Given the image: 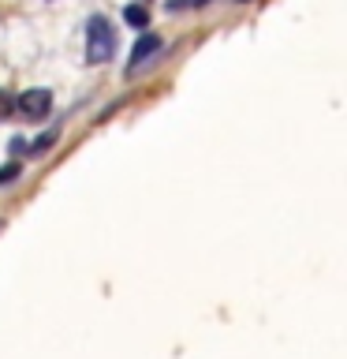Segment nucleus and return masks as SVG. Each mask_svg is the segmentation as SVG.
Segmentation results:
<instances>
[{"label": "nucleus", "mask_w": 347, "mask_h": 359, "mask_svg": "<svg viewBox=\"0 0 347 359\" xmlns=\"http://www.w3.org/2000/svg\"><path fill=\"white\" fill-rule=\"evenodd\" d=\"M116 56V27L108 15H90L86 19V64H108Z\"/></svg>", "instance_id": "f257e3e1"}, {"label": "nucleus", "mask_w": 347, "mask_h": 359, "mask_svg": "<svg viewBox=\"0 0 347 359\" xmlns=\"http://www.w3.org/2000/svg\"><path fill=\"white\" fill-rule=\"evenodd\" d=\"M15 109L22 112V116H30V120L49 116V109H52V90H49V86H30V90H22V94L15 97Z\"/></svg>", "instance_id": "f03ea898"}, {"label": "nucleus", "mask_w": 347, "mask_h": 359, "mask_svg": "<svg viewBox=\"0 0 347 359\" xmlns=\"http://www.w3.org/2000/svg\"><path fill=\"white\" fill-rule=\"evenodd\" d=\"M161 49H164L161 34H142V38L131 45V64H127V75H134V72H139V67H142L146 60H150V56H157Z\"/></svg>", "instance_id": "7ed1b4c3"}, {"label": "nucleus", "mask_w": 347, "mask_h": 359, "mask_svg": "<svg viewBox=\"0 0 347 359\" xmlns=\"http://www.w3.org/2000/svg\"><path fill=\"white\" fill-rule=\"evenodd\" d=\"M123 22L134 27V30H146V27H150V11H146L142 4H127V8H123Z\"/></svg>", "instance_id": "20e7f679"}, {"label": "nucleus", "mask_w": 347, "mask_h": 359, "mask_svg": "<svg viewBox=\"0 0 347 359\" xmlns=\"http://www.w3.org/2000/svg\"><path fill=\"white\" fill-rule=\"evenodd\" d=\"M52 142H56V131H45V135H38L34 142H27V150H30L34 157H41V154L52 150Z\"/></svg>", "instance_id": "39448f33"}, {"label": "nucleus", "mask_w": 347, "mask_h": 359, "mask_svg": "<svg viewBox=\"0 0 347 359\" xmlns=\"http://www.w3.org/2000/svg\"><path fill=\"white\" fill-rule=\"evenodd\" d=\"M19 176H22V165H19V161H11V165H0V187L15 184Z\"/></svg>", "instance_id": "423d86ee"}, {"label": "nucleus", "mask_w": 347, "mask_h": 359, "mask_svg": "<svg viewBox=\"0 0 347 359\" xmlns=\"http://www.w3.org/2000/svg\"><path fill=\"white\" fill-rule=\"evenodd\" d=\"M209 0H164L168 11H194V8H206Z\"/></svg>", "instance_id": "0eeeda50"}, {"label": "nucleus", "mask_w": 347, "mask_h": 359, "mask_svg": "<svg viewBox=\"0 0 347 359\" xmlns=\"http://www.w3.org/2000/svg\"><path fill=\"white\" fill-rule=\"evenodd\" d=\"M15 112V94L11 90H0V120H8Z\"/></svg>", "instance_id": "6e6552de"}, {"label": "nucleus", "mask_w": 347, "mask_h": 359, "mask_svg": "<svg viewBox=\"0 0 347 359\" xmlns=\"http://www.w3.org/2000/svg\"><path fill=\"white\" fill-rule=\"evenodd\" d=\"M8 150H11V154H19V150H27V139H11V142H8Z\"/></svg>", "instance_id": "1a4fd4ad"}]
</instances>
